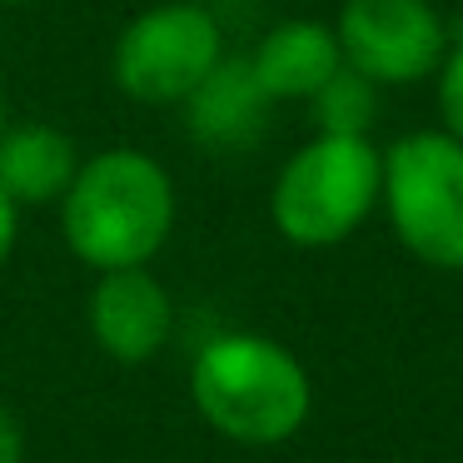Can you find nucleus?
Instances as JSON below:
<instances>
[{
    "instance_id": "2eb2a0df",
    "label": "nucleus",
    "mask_w": 463,
    "mask_h": 463,
    "mask_svg": "<svg viewBox=\"0 0 463 463\" xmlns=\"http://www.w3.org/2000/svg\"><path fill=\"white\" fill-rule=\"evenodd\" d=\"M0 130H5V95H0Z\"/></svg>"
},
{
    "instance_id": "f8f14e48",
    "label": "nucleus",
    "mask_w": 463,
    "mask_h": 463,
    "mask_svg": "<svg viewBox=\"0 0 463 463\" xmlns=\"http://www.w3.org/2000/svg\"><path fill=\"white\" fill-rule=\"evenodd\" d=\"M439 110H443L449 135L463 140V41L449 45V55L439 65Z\"/></svg>"
},
{
    "instance_id": "f257e3e1",
    "label": "nucleus",
    "mask_w": 463,
    "mask_h": 463,
    "mask_svg": "<svg viewBox=\"0 0 463 463\" xmlns=\"http://www.w3.org/2000/svg\"><path fill=\"white\" fill-rule=\"evenodd\" d=\"M175 224V184L145 150H105L75 170L61 194L65 244L90 269H135Z\"/></svg>"
},
{
    "instance_id": "0eeeda50",
    "label": "nucleus",
    "mask_w": 463,
    "mask_h": 463,
    "mask_svg": "<svg viewBox=\"0 0 463 463\" xmlns=\"http://www.w3.org/2000/svg\"><path fill=\"white\" fill-rule=\"evenodd\" d=\"M90 329L110 359L145 364L170 339V294L140 264L135 269H105L90 294Z\"/></svg>"
},
{
    "instance_id": "39448f33",
    "label": "nucleus",
    "mask_w": 463,
    "mask_h": 463,
    "mask_svg": "<svg viewBox=\"0 0 463 463\" xmlns=\"http://www.w3.org/2000/svg\"><path fill=\"white\" fill-rule=\"evenodd\" d=\"M224 61V35L204 5L170 0L135 15L115 41V85L140 105H184Z\"/></svg>"
},
{
    "instance_id": "dca6fc26",
    "label": "nucleus",
    "mask_w": 463,
    "mask_h": 463,
    "mask_svg": "<svg viewBox=\"0 0 463 463\" xmlns=\"http://www.w3.org/2000/svg\"><path fill=\"white\" fill-rule=\"evenodd\" d=\"M5 5H31V0H5Z\"/></svg>"
},
{
    "instance_id": "9b49d317",
    "label": "nucleus",
    "mask_w": 463,
    "mask_h": 463,
    "mask_svg": "<svg viewBox=\"0 0 463 463\" xmlns=\"http://www.w3.org/2000/svg\"><path fill=\"white\" fill-rule=\"evenodd\" d=\"M314 125L319 135H364L379 115V95H373V80H364L359 71L344 65L319 95H314Z\"/></svg>"
},
{
    "instance_id": "9d476101",
    "label": "nucleus",
    "mask_w": 463,
    "mask_h": 463,
    "mask_svg": "<svg viewBox=\"0 0 463 463\" xmlns=\"http://www.w3.org/2000/svg\"><path fill=\"white\" fill-rule=\"evenodd\" d=\"M75 170V140L55 125H15L0 130V190L15 204H45L71 190Z\"/></svg>"
},
{
    "instance_id": "f03ea898",
    "label": "nucleus",
    "mask_w": 463,
    "mask_h": 463,
    "mask_svg": "<svg viewBox=\"0 0 463 463\" xmlns=\"http://www.w3.org/2000/svg\"><path fill=\"white\" fill-rule=\"evenodd\" d=\"M200 413L234 443H284L309 419V373L264 334H220L190 373Z\"/></svg>"
},
{
    "instance_id": "ddd939ff",
    "label": "nucleus",
    "mask_w": 463,
    "mask_h": 463,
    "mask_svg": "<svg viewBox=\"0 0 463 463\" xmlns=\"http://www.w3.org/2000/svg\"><path fill=\"white\" fill-rule=\"evenodd\" d=\"M25 458V433H21V419H15L5 403H0V463H21Z\"/></svg>"
},
{
    "instance_id": "1a4fd4ad",
    "label": "nucleus",
    "mask_w": 463,
    "mask_h": 463,
    "mask_svg": "<svg viewBox=\"0 0 463 463\" xmlns=\"http://www.w3.org/2000/svg\"><path fill=\"white\" fill-rule=\"evenodd\" d=\"M184 110H190V135L200 145H210V150H244V145L260 140L269 95L254 80L250 61H220L194 85Z\"/></svg>"
},
{
    "instance_id": "7ed1b4c3",
    "label": "nucleus",
    "mask_w": 463,
    "mask_h": 463,
    "mask_svg": "<svg viewBox=\"0 0 463 463\" xmlns=\"http://www.w3.org/2000/svg\"><path fill=\"white\" fill-rule=\"evenodd\" d=\"M383 194V155L364 135H314L279 170L274 224L289 244L324 250L369 220Z\"/></svg>"
},
{
    "instance_id": "20e7f679",
    "label": "nucleus",
    "mask_w": 463,
    "mask_h": 463,
    "mask_svg": "<svg viewBox=\"0 0 463 463\" xmlns=\"http://www.w3.org/2000/svg\"><path fill=\"white\" fill-rule=\"evenodd\" d=\"M383 204L413 260L463 269V140L413 130L383 155Z\"/></svg>"
},
{
    "instance_id": "423d86ee",
    "label": "nucleus",
    "mask_w": 463,
    "mask_h": 463,
    "mask_svg": "<svg viewBox=\"0 0 463 463\" xmlns=\"http://www.w3.org/2000/svg\"><path fill=\"white\" fill-rule=\"evenodd\" d=\"M339 55L373 85H419L449 55L443 15L429 0H344Z\"/></svg>"
},
{
    "instance_id": "4468645a",
    "label": "nucleus",
    "mask_w": 463,
    "mask_h": 463,
    "mask_svg": "<svg viewBox=\"0 0 463 463\" xmlns=\"http://www.w3.org/2000/svg\"><path fill=\"white\" fill-rule=\"evenodd\" d=\"M15 210H21V204L0 190V264L11 260V250H15V230H21V214Z\"/></svg>"
},
{
    "instance_id": "6e6552de",
    "label": "nucleus",
    "mask_w": 463,
    "mask_h": 463,
    "mask_svg": "<svg viewBox=\"0 0 463 463\" xmlns=\"http://www.w3.org/2000/svg\"><path fill=\"white\" fill-rule=\"evenodd\" d=\"M254 80L269 100H314L344 71L339 35L319 21H284L254 51Z\"/></svg>"
}]
</instances>
